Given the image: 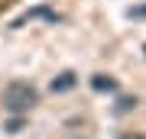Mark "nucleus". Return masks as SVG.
<instances>
[{
	"mask_svg": "<svg viewBox=\"0 0 146 139\" xmlns=\"http://www.w3.org/2000/svg\"><path fill=\"white\" fill-rule=\"evenodd\" d=\"M3 129H7V133H20V129H23V117H13V120H10V123H7Z\"/></svg>",
	"mask_w": 146,
	"mask_h": 139,
	"instance_id": "obj_5",
	"label": "nucleus"
},
{
	"mask_svg": "<svg viewBox=\"0 0 146 139\" xmlns=\"http://www.w3.org/2000/svg\"><path fill=\"white\" fill-rule=\"evenodd\" d=\"M75 84H78V74H75V71H62L58 78H52L49 91H52V94H65V91H72Z\"/></svg>",
	"mask_w": 146,
	"mask_h": 139,
	"instance_id": "obj_2",
	"label": "nucleus"
},
{
	"mask_svg": "<svg viewBox=\"0 0 146 139\" xmlns=\"http://www.w3.org/2000/svg\"><path fill=\"white\" fill-rule=\"evenodd\" d=\"M91 88L94 91H101V94H110V91H117V81H114V78H110V74H94L91 78Z\"/></svg>",
	"mask_w": 146,
	"mask_h": 139,
	"instance_id": "obj_3",
	"label": "nucleus"
},
{
	"mask_svg": "<svg viewBox=\"0 0 146 139\" xmlns=\"http://www.w3.org/2000/svg\"><path fill=\"white\" fill-rule=\"evenodd\" d=\"M136 107V97H120L117 100V113H127V110H133Z\"/></svg>",
	"mask_w": 146,
	"mask_h": 139,
	"instance_id": "obj_4",
	"label": "nucleus"
},
{
	"mask_svg": "<svg viewBox=\"0 0 146 139\" xmlns=\"http://www.w3.org/2000/svg\"><path fill=\"white\" fill-rule=\"evenodd\" d=\"M0 103H3L7 113L23 117V113H29V110L39 103V91L33 88L29 81H10L3 88V94H0Z\"/></svg>",
	"mask_w": 146,
	"mask_h": 139,
	"instance_id": "obj_1",
	"label": "nucleus"
}]
</instances>
